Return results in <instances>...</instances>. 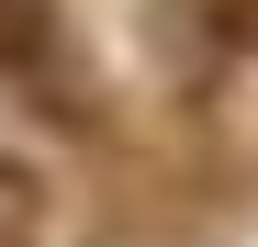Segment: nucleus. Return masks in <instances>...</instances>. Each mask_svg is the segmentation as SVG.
Masks as SVG:
<instances>
[{"label":"nucleus","mask_w":258,"mask_h":247,"mask_svg":"<svg viewBox=\"0 0 258 247\" xmlns=\"http://www.w3.org/2000/svg\"><path fill=\"white\" fill-rule=\"evenodd\" d=\"M56 56V0H0V79H34Z\"/></svg>","instance_id":"f257e3e1"},{"label":"nucleus","mask_w":258,"mask_h":247,"mask_svg":"<svg viewBox=\"0 0 258 247\" xmlns=\"http://www.w3.org/2000/svg\"><path fill=\"white\" fill-rule=\"evenodd\" d=\"M34 236H45V180L23 157H0V247H34Z\"/></svg>","instance_id":"f03ea898"},{"label":"nucleus","mask_w":258,"mask_h":247,"mask_svg":"<svg viewBox=\"0 0 258 247\" xmlns=\"http://www.w3.org/2000/svg\"><path fill=\"white\" fill-rule=\"evenodd\" d=\"M213 23H225V45H247V56H258V0H213Z\"/></svg>","instance_id":"7ed1b4c3"}]
</instances>
